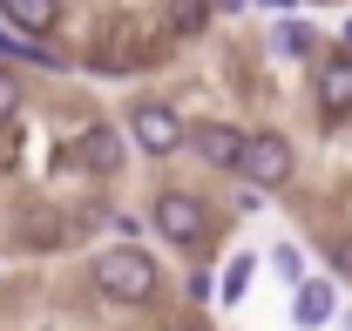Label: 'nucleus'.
<instances>
[{
    "mask_svg": "<svg viewBox=\"0 0 352 331\" xmlns=\"http://www.w3.org/2000/svg\"><path fill=\"white\" fill-rule=\"evenodd\" d=\"M170 331H210V325H204V318H176Z\"/></svg>",
    "mask_w": 352,
    "mask_h": 331,
    "instance_id": "2eb2a0df",
    "label": "nucleus"
},
{
    "mask_svg": "<svg viewBox=\"0 0 352 331\" xmlns=\"http://www.w3.org/2000/svg\"><path fill=\"white\" fill-rule=\"evenodd\" d=\"M129 149H135L129 128H122V122H102V115H95V122L75 135V169H88V176H102V183H109V176H122Z\"/></svg>",
    "mask_w": 352,
    "mask_h": 331,
    "instance_id": "423d86ee",
    "label": "nucleus"
},
{
    "mask_svg": "<svg viewBox=\"0 0 352 331\" xmlns=\"http://www.w3.org/2000/svg\"><path fill=\"white\" fill-rule=\"evenodd\" d=\"M332 318H339V284L305 271V277L292 284V325H298V331H325Z\"/></svg>",
    "mask_w": 352,
    "mask_h": 331,
    "instance_id": "6e6552de",
    "label": "nucleus"
},
{
    "mask_svg": "<svg viewBox=\"0 0 352 331\" xmlns=\"http://www.w3.org/2000/svg\"><path fill=\"white\" fill-rule=\"evenodd\" d=\"M346 47H352V21H346Z\"/></svg>",
    "mask_w": 352,
    "mask_h": 331,
    "instance_id": "a211bd4d",
    "label": "nucleus"
},
{
    "mask_svg": "<svg viewBox=\"0 0 352 331\" xmlns=\"http://www.w3.org/2000/svg\"><path fill=\"white\" fill-rule=\"evenodd\" d=\"M264 7H292V0H264Z\"/></svg>",
    "mask_w": 352,
    "mask_h": 331,
    "instance_id": "f3484780",
    "label": "nucleus"
},
{
    "mask_svg": "<svg viewBox=\"0 0 352 331\" xmlns=\"http://www.w3.org/2000/svg\"><path fill=\"white\" fill-rule=\"evenodd\" d=\"M339 331H352V311H339Z\"/></svg>",
    "mask_w": 352,
    "mask_h": 331,
    "instance_id": "dca6fc26",
    "label": "nucleus"
},
{
    "mask_svg": "<svg viewBox=\"0 0 352 331\" xmlns=\"http://www.w3.org/2000/svg\"><path fill=\"white\" fill-rule=\"evenodd\" d=\"M14 115H21V75L0 68V128H14Z\"/></svg>",
    "mask_w": 352,
    "mask_h": 331,
    "instance_id": "4468645a",
    "label": "nucleus"
},
{
    "mask_svg": "<svg viewBox=\"0 0 352 331\" xmlns=\"http://www.w3.org/2000/svg\"><path fill=\"white\" fill-rule=\"evenodd\" d=\"M190 156H197L204 169H217V176H237V163H244V128L197 122V128H190Z\"/></svg>",
    "mask_w": 352,
    "mask_h": 331,
    "instance_id": "0eeeda50",
    "label": "nucleus"
},
{
    "mask_svg": "<svg viewBox=\"0 0 352 331\" xmlns=\"http://www.w3.org/2000/svg\"><path fill=\"white\" fill-rule=\"evenodd\" d=\"M0 14L14 34H41V41L61 27V0H0Z\"/></svg>",
    "mask_w": 352,
    "mask_h": 331,
    "instance_id": "1a4fd4ad",
    "label": "nucleus"
},
{
    "mask_svg": "<svg viewBox=\"0 0 352 331\" xmlns=\"http://www.w3.org/2000/svg\"><path fill=\"white\" fill-rule=\"evenodd\" d=\"M237 176H244L258 196L285 190V183L298 176V149H292V135H278V128H258V135H244V163H237Z\"/></svg>",
    "mask_w": 352,
    "mask_h": 331,
    "instance_id": "20e7f679",
    "label": "nucleus"
},
{
    "mask_svg": "<svg viewBox=\"0 0 352 331\" xmlns=\"http://www.w3.org/2000/svg\"><path fill=\"white\" fill-rule=\"evenodd\" d=\"M271 271H278L285 284H298V277H305V250L298 244H271Z\"/></svg>",
    "mask_w": 352,
    "mask_h": 331,
    "instance_id": "ddd939ff",
    "label": "nucleus"
},
{
    "mask_svg": "<svg viewBox=\"0 0 352 331\" xmlns=\"http://www.w3.org/2000/svg\"><path fill=\"white\" fill-rule=\"evenodd\" d=\"M122 128H129V142L149 156V163L190 149V122L176 115V102H163V95H135L129 109H122Z\"/></svg>",
    "mask_w": 352,
    "mask_h": 331,
    "instance_id": "f03ea898",
    "label": "nucleus"
},
{
    "mask_svg": "<svg viewBox=\"0 0 352 331\" xmlns=\"http://www.w3.org/2000/svg\"><path fill=\"white\" fill-rule=\"evenodd\" d=\"M149 230L170 250H204V237H210V203L197 190H156L149 196Z\"/></svg>",
    "mask_w": 352,
    "mask_h": 331,
    "instance_id": "7ed1b4c3",
    "label": "nucleus"
},
{
    "mask_svg": "<svg viewBox=\"0 0 352 331\" xmlns=\"http://www.w3.org/2000/svg\"><path fill=\"white\" fill-rule=\"evenodd\" d=\"M251 271H258V257H251V250H244V257H230V264H223V304H244V290H251Z\"/></svg>",
    "mask_w": 352,
    "mask_h": 331,
    "instance_id": "f8f14e48",
    "label": "nucleus"
},
{
    "mask_svg": "<svg viewBox=\"0 0 352 331\" xmlns=\"http://www.w3.org/2000/svg\"><path fill=\"white\" fill-rule=\"evenodd\" d=\"M271 47H278L285 61H311V54H318V34H311L305 21H292V14H285V21L271 27Z\"/></svg>",
    "mask_w": 352,
    "mask_h": 331,
    "instance_id": "9b49d317",
    "label": "nucleus"
},
{
    "mask_svg": "<svg viewBox=\"0 0 352 331\" xmlns=\"http://www.w3.org/2000/svg\"><path fill=\"white\" fill-rule=\"evenodd\" d=\"M311 102L325 122L352 115V47H318L311 54Z\"/></svg>",
    "mask_w": 352,
    "mask_h": 331,
    "instance_id": "39448f33",
    "label": "nucleus"
},
{
    "mask_svg": "<svg viewBox=\"0 0 352 331\" xmlns=\"http://www.w3.org/2000/svg\"><path fill=\"white\" fill-rule=\"evenodd\" d=\"M88 284H95V297H102V304H116V311H142V304H156L163 271H156V257H149V250L109 244V250H95Z\"/></svg>",
    "mask_w": 352,
    "mask_h": 331,
    "instance_id": "f257e3e1",
    "label": "nucleus"
},
{
    "mask_svg": "<svg viewBox=\"0 0 352 331\" xmlns=\"http://www.w3.org/2000/svg\"><path fill=\"white\" fill-rule=\"evenodd\" d=\"M210 27V0H163V34L170 41H197Z\"/></svg>",
    "mask_w": 352,
    "mask_h": 331,
    "instance_id": "9d476101",
    "label": "nucleus"
}]
</instances>
